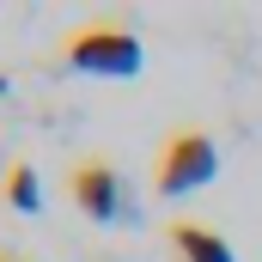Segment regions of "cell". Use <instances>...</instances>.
Here are the masks:
<instances>
[{
	"mask_svg": "<svg viewBox=\"0 0 262 262\" xmlns=\"http://www.w3.org/2000/svg\"><path fill=\"white\" fill-rule=\"evenodd\" d=\"M61 55H67L73 73H98V79H134L140 61H146L140 31H134L128 18H116V12H98V18H85L79 31H67Z\"/></svg>",
	"mask_w": 262,
	"mask_h": 262,
	"instance_id": "obj_1",
	"label": "cell"
},
{
	"mask_svg": "<svg viewBox=\"0 0 262 262\" xmlns=\"http://www.w3.org/2000/svg\"><path fill=\"white\" fill-rule=\"evenodd\" d=\"M220 177V146H213V134L201 128H177L159 140V152H152V189L165 201L177 195H195Z\"/></svg>",
	"mask_w": 262,
	"mask_h": 262,
	"instance_id": "obj_2",
	"label": "cell"
},
{
	"mask_svg": "<svg viewBox=\"0 0 262 262\" xmlns=\"http://www.w3.org/2000/svg\"><path fill=\"white\" fill-rule=\"evenodd\" d=\"M67 189H73V201H79V213H85V220H98V226H110L116 213H128L122 171H116L110 159H79V165H73V177H67Z\"/></svg>",
	"mask_w": 262,
	"mask_h": 262,
	"instance_id": "obj_3",
	"label": "cell"
},
{
	"mask_svg": "<svg viewBox=\"0 0 262 262\" xmlns=\"http://www.w3.org/2000/svg\"><path fill=\"white\" fill-rule=\"evenodd\" d=\"M165 244L177 250V262H238V256H232V244H226L213 226H201V220H171Z\"/></svg>",
	"mask_w": 262,
	"mask_h": 262,
	"instance_id": "obj_4",
	"label": "cell"
},
{
	"mask_svg": "<svg viewBox=\"0 0 262 262\" xmlns=\"http://www.w3.org/2000/svg\"><path fill=\"white\" fill-rule=\"evenodd\" d=\"M0 195L12 201L18 213H37V207H43V177H37V165H31V159H12L6 177H0Z\"/></svg>",
	"mask_w": 262,
	"mask_h": 262,
	"instance_id": "obj_5",
	"label": "cell"
},
{
	"mask_svg": "<svg viewBox=\"0 0 262 262\" xmlns=\"http://www.w3.org/2000/svg\"><path fill=\"white\" fill-rule=\"evenodd\" d=\"M0 262H18V256H0Z\"/></svg>",
	"mask_w": 262,
	"mask_h": 262,
	"instance_id": "obj_6",
	"label": "cell"
}]
</instances>
